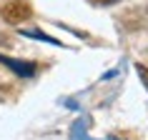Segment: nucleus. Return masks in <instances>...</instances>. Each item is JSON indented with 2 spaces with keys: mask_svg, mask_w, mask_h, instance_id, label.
Segmentation results:
<instances>
[{
  "mask_svg": "<svg viewBox=\"0 0 148 140\" xmlns=\"http://www.w3.org/2000/svg\"><path fill=\"white\" fill-rule=\"evenodd\" d=\"M0 13H3V20L5 23H13V25H18V23H23V20L30 18V8L25 3H20V0H13L8 5H3Z\"/></svg>",
  "mask_w": 148,
  "mask_h": 140,
  "instance_id": "1",
  "label": "nucleus"
},
{
  "mask_svg": "<svg viewBox=\"0 0 148 140\" xmlns=\"http://www.w3.org/2000/svg\"><path fill=\"white\" fill-rule=\"evenodd\" d=\"M0 63H3V65H8L13 73H18V75H25V78H30L33 73H35V65H33V63L13 60V58H5V55H0Z\"/></svg>",
  "mask_w": 148,
  "mask_h": 140,
  "instance_id": "2",
  "label": "nucleus"
},
{
  "mask_svg": "<svg viewBox=\"0 0 148 140\" xmlns=\"http://www.w3.org/2000/svg\"><path fill=\"white\" fill-rule=\"evenodd\" d=\"M138 73H140V80H143V83H146V88H148V68H143V65H140Z\"/></svg>",
  "mask_w": 148,
  "mask_h": 140,
  "instance_id": "3",
  "label": "nucleus"
},
{
  "mask_svg": "<svg viewBox=\"0 0 148 140\" xmlns=\"http://www.w3.org/2000/svg\"><path fill=\"white\" fill-rule=\"evenodd\" d=\"M98 3H116V0H98Z\"/></svg>",
  "mask_w": 148,
  "mask_h": 140,
  "instance_id": "4",
  "label": "nucleus"
}]
</instances>
